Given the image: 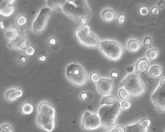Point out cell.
<instances>
[{
  "instance_id": "1",
  "label": "cell",
  "mask_w": 165,
  "mask_h": 132,
  "mask_svg": "<svg viewBox=\"0 0 165 132\" xmlns=\"http://www.w3.org/2000/svg\"><path fill=\"white\" fill-rule=\"evenodd\" d=\"M66 15L78 23L83 18L90 19L91 11L86 1H66L62 7Z\"/></svg>"
},
{
  "instance_id": "7",
  "label": "cell",
  "mask_w": 165,
  "mask_h": 132,
  "mask_svg": "<svg viewBox=\"0 0 165 132\" xmlns=\"http://www.w3.org/2000/svg\"><path fill=\"white\" fill-rule=\"evenodd\" d=\"M99 50L104 56L113 62L120 60L124 53L123 46L114 41H101Z\"/></svg>"
},
{
  "instance_id": "8",
  "label": "cell",
  "mask_w": 165,
  "mask_h": 132,
  "mask_svg": "<svg viewBox=\"0 0 165 132\" xmlns=\"http://www.w3.org/2000/svg\"><path fill=\"white\" fill-rule=\"evenodd\" d=\"M51 9L45 7L41 9L37 17L33 23L32 29L37 35L41 34L46 29L47 22L51 15Z\"/></svg>"
},
{
  "instance_id": "30",
  "label": "cell",
  "mask_w": 165,
  "mask_h": 132,
  "mask_svg": "<svg viewBox=\"0 0 165 132\" xmlns=\"http://www.w3.org/2000/svg\"><path fill=\"white\" fill-rule=\"evenodd\" d=\"M0 132H13V128L8 125H3L1 127Z\"/></svg>"
},
{
  "instance_id": "23",
  "label": "cell",
  "mask_w": 165,
  "mask_h": 132,
  "mask_svg": "<svg viewBox=\"0 0 165 132\" xmlns=\"http://www.w3.org/2000/svg\"><path fill=\"white\" fill-rule=\"evenodd\" d=\"M146 54L147 56L150 61H155L158 57V50L156 48L151 49L147 52Z\"/></svg>"
},
{
  "instance_id": "29",
  "label": "cell",
  "mask_w": 165,
  "mask_h": 132,
  "mask_svg": "<svg viewBox=\"0 0 165 132\" xmlns=\"http://www.w3.org/2000/svg\"><path fill=\"white\" fill-rule=\"evenodd\" d=\"M131 103L130 101H129L128 100H124L121 104V107L125 111L129 110L131 107Z\"/></svg>"
},
{
  "instance_id": "12",
  "label": "cell",
  "mask_w": 165,
  "mask_h": 132,
  "mask_svg": "<svg viewBox=\"0 0 165 132\" xmlns=\"http://www.w3.org/2000/svg\"><path fill=\"white\" fill-rule=\"evenodd\" d=\"M9 48L13 50H16L18 51H23L29 47V42L28 38L23 34H20L17 39L11 41L9 44Z\"/></svg>"
},
{
  "instance_id": "16",
  "label": "cell",
  "mask_w": 165,
  "mask_h": 132,
  "mask_svg": "<svg viewBox=\"0 0 165 132\" xmlns=\"http://www.w3.org/2000/svg\"><path fill=\"white\" fill-rule=\"evenodd\" d=\"M23 94V91L21 88L11 89L7 92L6 95V98L9 102H14L17 99L22 97Z\"/></svg>"
},
{
  "instance_id": "38",
  "label": "cell",
  "mask_w": 165,
  "mask_h": 132,
  "mask_svg": "<svg viewBox=\"0 0 165 132\" xmlns=\"http://www.w3.org/2000/svg\"><path fill=\"white\" fill-rule=\"evenodd\" d=\"M158 6L160 8H163L165 7V2L163 1H160L158 2Z\"/></svg>"
},
{
  "instance_id": "45",
  "label": "cell",
  "mask_w": 165,
  "mask_h": 132,
  "mask_svg": "<svg viewBox=\"0 0 165 132\" xmlns=\"http://www.w3.org/2000/svg\"><path fill=\"white\" fill-rule=\"evenodd\" d=\"M0 24H1V28L2 29H4L5 28H4V26L3 25V21H1V23H0Z\"/></svg>"
},
{
  "instance_id": "13",
  "label": "cell",
  "mask_w": 165,
  "mask_h": 132,
  "mask_svg": "<svg viewBox=\"0 0 165 132\" xmlns=\"http://www.w3.org/2000/svg\"><path fill=\"white\" fill-rule=\"evenodd\" d=\"M98 91L103 95H109L113 91V83L111 79L101 78L99 82L97 83Z\"/></svg>"
},
{
  "instance_id": "18",
  "label": "cell",
  "mask_w": 165,
  "mask_h": 132,
  "mask_svg": "<svg viewBox=\"0 0 165 132\" xmlns=\"http://www.w3.org/2000/svg\"><path fill=\"white\" fill-rule=\"evenodd\" d=\"M127 48L130 52L136 53L139 51L141 48V45L139 42L135 40L131 39L129 40L127 45Z\"/></svg>"
},
{
  "instance_id": "44",
  "label": "cell",
  "mask_w": 165,
  "mask_h": 132,
  "mask_svg": "<svg viewBox=\"0 0 165 132\" xmlns=\"http://www.w3.org/2000/svg\"><path fill=\"white\" fill-rule=\"evenodd\" d=\"M126 70L127 72L129 73H131L134 70V67L133 66H131V67H128L126 68Z\"/></svg>"
},
{
  "instance_id": "32",
  "label": "cell",
  "mask_w": 165,
  "mask_h": 132,
  "mask_svg": "<svg viewBox=\"0 0 165 132\" xmlns=\"http://www.w3.org/2000/svg\"><path fill=\"white\" fill-rule=\"evenodd\" d=\"M25 54L28 56H33L35 53V50L34 47L32 46H29L26 50H25Z\"/></svg>"
},
{
  "instance_id": "3",
  "label": "cell",
  "mask_w": 165,
  "mask_h": 132,
  "mask_svg": "<svg viewBox=\"0 0 165 132\" xmlns=\"http://www.w3.org/2000/svg\"><path fill=\"white\" fill-rule=\"evenodd\" d=\"M121 105L117 100L111 105L102 106L98 111L102 126L106 129L114 127L121 114Z\"/></svg>"
},
{
  "instance_id": "28",
  "label": "cell",
  "mask_w": 165,
  "mask_h": 132,
  "mask_svg": "<svg viewBox=\"0 0 165 132\" xmlns=\"http://www.w3.org/2000/svg\"><path fill=\"white\" fill-rule=\"evenodd\" d=\"M119 96L120 98L124 100H126L129 97V94L124 89H121L119 92Z\"/></svg>"
},
{
  "instance_id": "37",
  "label": "cell",
  "mask_w": 165,
  "mask_h": 132,
  "mask_svg": "<svg viewBox=\"0 0 165 132\" xmlns=\"http://www.w3.org/2000/svg\"><path fill=\"white\" fill-rule=\"evenodd\" d=\"M27 62L26 58L24 56H21L19 58V63L21 64H24L26 62Z\"/></svg>"
},
{
  "instance_id": "41",
  "label": "cell",
  "mask_w": 165,
  "mask_h": 132,
  "mask_svg": "<svg viewBox=\"0 0 165 132\" xmlns=\"http://www.w3.org/2000/svg\"><path fill=\"white\" fill-rule=\"evenodd\" d=\"M88 19H86V18H83L81 20V23L82 24L84 25V26L86 25L87 22H88Z\"/></svg>"
},
{
  "instance_id": "35",
  "label": "cell",
  "mask_w": 165,
  "mask_h": 132,
  "mask_svg": "<svg viewBox=\"0 0 165 132\" xmlns=\"http://www.w3.org/2000/svg\"><path fill=\"white\" fill-rule=\"evenodd\" d=\"M151 14L154 16H158L160 14V9L158 7H154L151 10Z\"/></svg>"
},
{
  "instance_id": "17",
  "label": "cell",
  "mask_w": 165,
  "mask_h": 132,
  "mask_svg": "<svg viewBox=\"0 0 165 132\" xmlns=\"http://www.w3.org/2000/svg\"><path fill=\"white\" fill-rule=\"evenodd\" d=\"M102 17L106 22H111L115 19V12L111 9H106L102 12Z\"/></svg>"
},
{
  "instance_id": "40",
  "label": "cell",
  "mask_w": 165,
  "mask_h": 132,
  "mask_svg": "<svg viewBox=\"0 0 165 132\" xmlns=\"http://www.w3.org/2000/svg\"><path fill=\"white\" fill-rule=\"evenodd\" d=\"M49 44L51 45H53L55 44L56 43V40L54 38H51L50 39L49 41Z\"/></svg>"
},
{
  "instance_id": "14",
  "label": "cell",
  "mask_w": 165,
  "mask_h": 132,
  "mask_svg": "<svg viewBox=\"0 0 165 132\" xmlns=\"http://www.w3.org/2000/svg\"><path fill=\"white\" fill-rule=\"evenodd\" d=\"M14 0L2 1L0 4V14L4 17H10L15 11V7L12 6Z\"/></svg>"
},
{
  "instance_id": "5",
  "label": "cell",
  "mask_w": 165,
  "mask_h": 132,
  "mask_svg": "<svg viewBox=\"0 0 165 132\" xmlns=\"http://www.w3.org/2000/svg\"><path fill=\"white\" fill-rule=\"evenodd\" d=\"M66 76L69 81L77 87H82L88 82V76L81 65L71 64L66 69Z\"/></svg>"
},
{
  "instance_id": "4",
  "label": "cell",
  "mask_w": 165,
  "mask_h": 132,
  "mask_svg": "<svg viewBox=\"0 0 165 132\" xmlns=\"http://www.w3.org/2000/svg\"><path fill=\"white\" fill-rule=\"evenodd\" d=\"M120 87L125 89L129 97L136 98L141 97L146 92L145 86L140 76L135 73H130L120 84Z\"/></svg>"
},
{
  "instance_id": "33",
  "label": "cell",
  "mask_w": 165,
  "mask_h": 132,
  "mask_svg": "<svg viewBox=\"0 0 165 132\" xmlns=\"http://www.w3.org/2000/svg\"><path fill=\"white\" fill-rule=\"evenodd\" d=\"M125 127L122 126H118L114 127V128L111 130V132H125Z\"/></svg>"
},
{
  "instance_id": "15",
  "label": "cell",
  "mask_w": 165,
  "mask_h": 132,
  "mask_svg": "<svg viewBox=\"0 0 165 132\" xmlns=\"http://www.w3.org/2000/svg\"><path fill=\"white\" fill-rule=\"evenodd\" d=\"M150 64L147 59L146 58L141 59L137 62L134 67V73L139 76L144 75L148 69Z\"/></svg>"
},
{
  "instance_id": "9",
  "label": "cell",
  "mask_w": 165,
  "mask_h": 132,
  "mask_svg": "<svg viewBox=\"0 0 165 132\" xmlns=\"http://www.w3.org/2000/svg\"><path fill=\"white\" fill-rule=\"evenodd\" d=\"M152 99L158 111L165 112V78H163L160 80L158 87L152 95Z\"/></svg>"
},
{
  "instance_id": "6",
  "label": "cell",
  "mask_w": 165,
  "mask_h": 132,
  "mask_svg": "<svg viewBox=\"0 0 165 132\" xmlns=\"http://www.w3.org/2000/svg\"><path fill=\"white\" fill-rule=\"evenodd\" d=\"M75 35L81 45L90 48H97L100 46L99 38L92 32L91 27L86 25L77 30Z\"/></svg>"
},
{
  "instance_id": "22",
  "label": "cell",
  "mask_w": 165,
  "mask_h": 132,
  "mask_svg": "<svg viewBox=\"0 0 165 132\" xmlns=\"http://www.w3.org/2000/svg\"><path fill=\"white\" fill-rule=\"evenodd\" d=\"M21 111L23 115H30L34 111L33 106L29 102L24 103L21 108Z\"/></svg>"
},
{
  "instance_id": "19",
  "label": "cell",
  "mask_w": 165,
  "mask_h": 132,
  "mask_svg": "<svg viewBox=\"0 0 165 132\" xmlns=\"http://www.w3.org/2000/svg\"><path fill=\"white\" fill-rule=\"evenodd\" d=\"M20 34L17 29L14 27L9 28L6 31V36L7 39L13 41L17 39L19 37Z\"/></svg>"
},
{
  "instance_id": "34",
  "label": "cell",
  "mask_w": 165,
  "mask_h": 132,
  "mask_svg": "<svg viewBox=\"0 0 165 132\" xmlns=\"http://www.w3.org/2000/svg\"><path fill=\"white\" fill-rule=\"evenodd\" d=\"M152 43V40L149 36H146L144 39V44L145 46H150Z\"/></svg>"
},
{
  "instance_id": "42",
  "label": "cell",
  "mask_w": 165,
  "mask_h": 132,
  "mask_svg": "<svg viewBox=\"0 0 165 132\" xmlns=\"http://www.w3.org/2000/svg\"><path fill=\"white\" fill-rule=\"evenodd\" d=\"M28 28L27 27H24V28H23L21 29V31L22 34H25L26 33H28Z\"/></svg>"
},
{
  "instance_id": "25",
  "label": "cell",
  "mask_w": 165,
  "mask_h": 132,
  "mask_svg": "<svg viewBox=\"0 0 165 132\" xmlns=\"http://www.w3.org/2000/svg\"><path fill=\"white\" fill-rule=\"evenodd\" d=\"M27 19L24 15L19 16L16 20V23L19 26H23L27 23Z\"/></svg>"
},
{
  "instance_id": "2",
  "label": "cell",
  "mask_w": 165,
  "mask_h": 132,
  "mask_svg": "<svg viewBox=\"0 0 165 132\" xmlns=\"http://www.w3.org/2000/svg\"><path fill=\"white\" fill-rule=\"evenodd\" d=\"M56 110L48 102L39 105L37 123L38 126L46 132H52L55 127Z\"/></svg>"
},
{
  "instance_id": "31",
  "label": "cell",
  "mask_w": 165,
  "mask_h": 132,
  "mask_svg": "<svg viewBox=\"0 0 165 132\" xmlns=\"http://www.w3.org/2000/svg\"><path fill=\"white\" fill-rule=\"evenodd\" d=\"M125 15L120 14L117 17V24L120 26H122L124 25V23L125 21Z\"/></svg>"
},
{
  "instance_id": "26",
  "label": "cell",
  "mask_w": 165,
  "mask_h": 132,
  "mask_svg": "<svg viewBox=\"0 0 165 132\" xmlns=\"http://www.w3.org/2000/svg\"><path fill=\"white\" fill-rule=\"evenodd\" d=\"M90 79L92 82L95 83H98L101 79V78H100V75L98 73L94 72L92 73L91 75Z\"/></svg>"
},
{
  "instance_id": "27",
  "label": "cell",
  "mask_w": 165,
  "mask_h": 132,
  "mask_svg": "<svg viewBox=\"0 0 165 132\" xmlns=\"http://www.w3.org/2000/svg\"><path fill=\"white\" fill-rule=\"evenodd\" d=\"M139 11L140 15L144 16H147L150 13V9L147 7H141L139 9Z\"/></svg>"
},
{
  "instance_id": "43",
  "label": "cell",
  "mask_w": 165,
  "mask_h": 132,
  "mask_svg": "<svg viewBox=\"0 0 165 132\" xmlns=\"http://www.w3.org/2000/svg\"><path fill=\"white\" fill-rule=\"evenodd\" d=\"M111 76L113 78H117L118 77V74L116 72H113L111 74Z\"/></svg>"
},
{
  "instance_id": "10",
  "label": "cell",
  "mask_w": 165,
  "mask_h": 132,
  "mask_svg": "<svg viewBox=\"0 0 165 132\" xmlns=\"http://www.w3.org/2000/svg\"><path fill=\"white\" fill-rule=\"evenodd\" d=\"M102 126L98 115L87 111L85 113L82 120V129L85 131H94Z\"/></svg>"
},
{
  "instance_id": "24",
  "label": "cell",
  "mask_w": 165,
  "mask_h": 132,
  "mask_svg": "<svg viewBox=\"0 0 165 132\" xmlns=\"http://www.w3.org/2000/svg\"><path fill=\"white\" fill-rule=\"evenodd\" d=\"M117 100L114 97L111 95H107L102 99L100 104L101 106L111 105H113Z\"/></svg>"
},
{
  "instance_id": "11",
  "label": "cell",
  "mask_w": 165,
  "mask_h": 132,
  "mask_svg": "<svg viewBox=\"0 0 165 132\" xmlns=\"http://www.w3.org/2000/svg\"><path fill=\"white\" fill-rule=\"evenodd\" d=\"M151 121L148 119H144L137 123L125 126V132H149Z\"/></svg>"
},
{
  "instance_id": "39",
  "label": "cell",
  "mask_w": 165,
  "mask_h": 132,
  "mask_svg": "<svg viewBox=\"0 0 165 132\" xmlns=\"http://www.w3.org/2000/svg\"><path fill=\"white\" fill-rule=\"evenodd\" d=\"M47 59V56L45 55H41L38 57V60L41 62H45Z\"/></svg>"
},
{
  "instance_id": "36",
  "label": "cell",
  "mask_w": 165,
  "mask_h": 132,
  "mask_svg": "<svg viewBox=\"0 0 165 132\" xmlns=\"http://www.w3.org/2000/svg\"><path fill=\"white\" fill-rule=\"evenodd\" d=\"M81 98L83 101H88L89 100V94L87 92H82L81 94Z\"/></svg>"
},
{
  "instance_id": "20",
  "label": "cell",
  "mask_w": 165,
  "mask_h": 132,
  "mask_svg": "<svg viewBox=\"0 0 165 132\" xmlns=\"http://www.w3.org/2000/svg\"><path fill=\"white\" fill-rule=\"evenodd\" d=\"M149 75L153 78H159L162 76V68L159 65H153L150 68Z\"/></svg>"
},
{
  "instance_id": "21",
  "label": "cell",
  "mask_w": 165,
  "mask_h": 132,
  "mask_svg": "<svg viewBox=\"0 0 165 132\" xmlns=\"http://www.w3.org/2000/svg\"><path fill=\"white\" fill-rule=\"evenodd\" d=\"M65 2L48 1H47V7L54 10H62V7Z\"/></svg>"
}]
</instances>
